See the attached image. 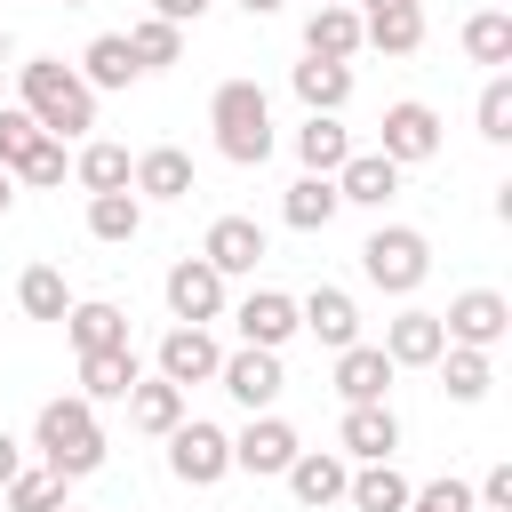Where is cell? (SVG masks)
I'll list each match as a JSON object with an SVG mask.
<instances>
[{"mask_svg":"<svg viewBox=\"0 0 512 512\" xmlns=\"http://www.w3.org/2000/svg\"><path fill=\"white\" fill-rule=\"evenodd\" d=\"M128 56H136V72H160V64L184 56V32L160 24V16H136V24H128Z\"/></svg>","mask_w":512,"mask_h":512,"instance_id":"8d00e7d4","label":"cell"},{"mask_svg":"<svg viewBox=\"0 0 512 512\" xmlns=\"http://www.w3.org/2000/svg\"><path fill=\"white\" fill-rule=\"evenodd\" d=\"M8 56H16V40H8V32H0V64H8Z\"/></svg>","mask_w":512,"mask_h":512,"instance_id":"c3c4849f","label":"cell"},{"mask_svg":"<svg viewBox=\"0 0 512 512\" xmlns=\"http://www.w3.org/2000/svg\"><path fill=\"white\" fill-rule=\"evenodd\" d=\"M8 208H16V176L0 168V216H8Z\"/></svg>","mask_w":512,"mask_h":512,"instance_id":"7dc6e473","label":"cell"},{"mask_svg":"<svg viewBox=\"0 0 512 512\" xmlns=\"http://www.w3.org/2000/svg\"><path fill=\"white\" fill-rule=\"evenodd\" d=\"M208 8H216V0H152L144 16H160V24H176V32H184V24H200Z\"/></svg>","mask_w":512,"mask_h":512,"instance_id":"7bdbcfd3","label":"cell"},{"mask_svg":"<svg viewBox=\"0 0 512 512\" xmlns=\"http://www.w3.org/2000/svg\"><path fill=\"white\" fill-rule=\"evenodd\" d=\"M408 512H480V504H472L464 480H424V488L408 496Z\"/></svg>","mask_w":512,"mask_h":512,"instance_id":"60d3db41","label":"cell"},{"mask_svg":"<svg viewBox=\"0 0 512 512\" xmlns=\"http://www.w3.org/2000/svg\"><path fill=\"white\" fill-rule=\"evenodd\" d=\"M128 424H136L144 440H168V432L184 424V392H176V384H160V376H144V384L128 392Z\"/></svg>","mask_w":512,"mask_h":512,"instance_id":"4dcf8cb0","label":"cell"},{"mask_svg":"<svg viewBox=\"0 0 512 512\" xmlns=\"http://www.w3.org/2000/svg\"><path fill=\"white\" fill-rule=\"evenodd\" d=\"M64 336H72V352H112V344H128V312L112 296H72Z\"/></svg>","mask_w":512,"mask_h":512,"instance_id":"603a6c76","label":"cell"},{"mask_svg":"<svg viewBox=\"0 0 512 512\" xmlns=\"http://www.w3.org/2000/svg\"><path fill=\"white\" fill-rule=\"evenodd\" d=\"M80 80H88V96H104V88H136L144 72H136V56H128V32H96L88 48H80V64H72Z\"/></svg>","mask_w":512,"mask_h":512,"instance_id":"cb8c5ba5","label":"cell"},{"mask_svg":"<svg viewBox=\"0 0 512 512\" xmlns=\"http://www.w3.org/2000/svg\"><path fill=\"white\" fill-rule=\"evenodd\" d=\"M16 104H24L32 128L56 136V144L96 128V96H88V80H80L64 56H32V64H16Z\"/></svg>","mask_w":512,"mask_h":512,"instance_id":"7a4b0ae2","label":"cell"},{"mask_svg":"<svg viewBox=\"0 0 512 512\" xmlns=\"http://www.w3.org/2000/svg\"><path fill=\"white\" fill-rule=\"evenodd\" d=\"M336 208H344V200H336V176H296V184L280 192V224H288V232H328Z\"/></svg>","mask_w":512,"mask_h":512,"instance_id":"484cf974","label":"cell"},{"mask_svg":"<svg viewBox=\"0 0 512 512\" xmlns=\"http://www.w3.org/2000/svg\"><path fill=\"white\" fill-rule=\"evenodd\" d=\"M360 48L416 56V48H424V8H376V16H360Z\"/></svg>","mask_w":512,"mask_h":512,"instance_id":"1f68e13d","label":"cell"},{"mask_svg":"<svg viewBox=\"0 0 512 512\" xmlns=\"http://www.w3.org/2000/svg\"><path fill=\"white\" fill-rule=\"evenodd\" d=\"M264 256H272V240H264L256 216H216L208 240H200V264H208L216 280H240V272H256Z\"/></svg>","mask_w":512,"mask_h":512,"instance_id":"7c38bea8","label":"cell"},{"mask_svg":"<svg viewBox=\"0 0 512 512\" xmlns=\"http://www.w3.org/2000/svg\"><path fill=\"white\" fill-rule=\"evenodd\" d=\"M280 480H288V496H296L304 512H328V504H344V480H352V464H344L336 448H296V464H288Z\"/></svg>","mask_w":512,"mask_h":512,"instance_id":"e0dca14e","label":"cell"},{"mask_svg":"<svg viewBox=\"0 0 512 512\" xmlns=\"http://www.w3.org/2000/svg\"><path fill=\"white\" fill-rule=\"evenodd\" d=\"M296 160H304V176H336V168L352 160V128H344L336 112H304V128H296Z\"/></svg>","mask_w":512,"mask_h":512,"instance_id":"d4e9b609","label":"cell"},{"mask_svg":"<svg viewBox=\"0 0 512 512\" xmlns=\"http://www.w3.org/2000/svg\"><path fill=\"white\" fill-rule=\"evenodd\" d=\"M32 456H40L56 480H88V472H104L112 440H104L96 408H88L80 392H64V400H40V416H32Z\"/></svg>","mask_w":512,"mask_h":512,"instance_id":"6da1fadb","label":"cell"},{"mask_svg":"<svg viewBox=\"0 0 512 512\" xmlns=\"http://www.w3.org/2000/svg\"><path fill=\"white\" fill-rule=\"evenodd\" d=\"M472 504H480V512H512V464H496V472L472 488Z\"/></svg>","mask_w":512,"mask_h":512,"instance_id":"b9f144b4","label":"cell"},{"mask_svg":"<svg viewBox=\"0 0 512 512\" xmlns=\"http://www.w3.org/2000/svg\"><path fill=\"white\" fill-rule=\"evenodd\" d=\"M376 8H424V0H360V16H376Z\"/></svg>","mask_w":512,"mask_h":512,"instance_id":"bcb514c9","label":"cell"},{"mask_svg":"<svg viewBox=\"0 0 512 512\" xmlns=\"http://www.w3.org/2000/svg\"><path fill=\"white\" fill-rule=\"evenodd\" d=\"M288 88H296L304 112H344V104H352V64H320V56H304V64L288 72Z\"/></svg>","mask_w":512,"mask_h":512,"instance_id":"83f0119b","label":"cell"},{"mask_svg":"<svg viewBox=\"0 0 512 512\" xmlns=\"http://www.w3.org/2000/svg\"><path fill=\"white\" fill-rule=\"evenodd\" d=\"M392 360H384V344H344L336 352V400L344 408H368V400H392Z\"/></svg>","mask_w":512,"mask_h":512,"instance_id":"ac0fdd59","label":"cell"},{"mask_svg":"<svg viewBox=\"0 0 512 512\" xmlns=\"http://www.w3.org/2000/svg\"><path fill=\"white\" fill-rule=\"evenodd\" d=\"M32 144H40L32 112H24V104H0V168H8V176H16V160H24Z\"/></svg>","mask_w":512,"mask_h":512,"instance_id":"ab89813d","label":"cell"},{"mask_svg":"<svg viewBox=\"0 0 512 512\" xmlns=\"http://www.w3.org/2000/svg\"><path fill=\"white\" fill-rule=\"evenodd\" d=\"M448 352V336H440V312H424V304H400L392 320H384V360L392 368H432Z\"/></svg>","mask_w":512,"mask_h":512,"instance_id":"2e32d148","label":"cell"},{"mask_svg":"<svg viewBox=\"0 0 512 512\" xmlns=\"http://www.w3.org/2000/svg\"><path fill=\"white\" fill-rule=\"evenodd\" d=\"M168 472H176L184 488H216V480L232 472V432L208 424V416H184V424L168 432Z\"/></svg>","mask_w":512,"mask_h":512,"instance_id":"8992f818","label":"cell"},{"mask_svg":"<svg viewBox=\"0 0 512 512\" xmlns=\"http://www.w3.org/2000/svg\"><path fill=\"white\" fill-rule=\"evenodd\" d=\"M392 192H400V168H392L384 152H352V160L336 168V200H344V208H392Z\"/></svg>","mask_w":512,"mask_h":512,"instance_id":"7402d4cb","label":"cell"},{"mask_svg":"<svg viewBox=\"0 0 512 512\" xmlns=\"http://www.w3.org/2000/svg\"><path fill=\"white\" fill-rule=\"evenodd\" d=\"M464 56H472V64H488V72H504V64H512V16H504V8L464 16Z\"/></svg>","mask_w":512,"mask_h":512,"instance_id":"e575fe53","label":"cell"},{"mask_svg":"<svg viewBox=\"0 0 512 512\" xmlns=\"http://www.w3.org/2000/svg\"><path fill=\"white\" fill-rule=\"evenodd\" d=\"M304 56H320V64H352V56H360V8H352V0L312 8V16H304Z\"/></svg>","mask_w":512,"mask_h":512,"instance_id":"44dd1931","label":"cell"},{"mask_svg":"<svg viewBox=\"0 0 512 512\" xmlns=\"http://www.w3.org/2000/svg\"><path fill=\"white\" fill-rule=\"evenodd\" d=\"M128 192H136V200H192V152H176V144H152V152H136V168H128Z\"/></svg>","mask_w":512,"mask_h":512,"instance_id":"ffe728a7","label":"cell"},{"mask_svg":"<svg viewBox=\"0 0 512 512\" xmlns=\"http://www.w3.org/2000/svg\"><path fill=\"white\" fill-rule=\"evenodd\" d=\"M160 296H168V320H176V328H208V320H224V304H232L224 280H216L200 256H176L168 280H160Z\"/></svg>","mask_w":512,"mask_h":512,"instance_id":"9c48e42d","label":"cell"},{"mask_svg":"<svg viewBox=\"0 0 512 512\" xmlns=\"http://www.w3.org/2000/svg\"><path fill=\"white\" fill-rule=\"evenodd\" d=\"M296 328H312L328 352H344V344H360V304H352V288H336V280H320L312 296H296Z\"/></svg>","mask_w":512,"mask_h":512,"instance_id":"9a60e30c","label":"cell"},{"mask_svg":"<svg viewBox=\"0 0 512 512\" xmlns=\"http://www.w3.org/2000/svg\"><path fill=\"white\" fill-rule=\"evenodd\" d=\"M216 384H224L248 416H272V408H280V392H288V368H280V352L240 344V352H224V360H216Z\"/></svg>","mask_w":512,"mask_h":512,"instance_id":"ba28073f","label":"cell"},{"mask_svg":"<svg viewBox=\"0 0 512 512\" xmlns=\"http://www.w3.org/2000/svg\"><path fill=\"white\" fill-rule=\"evenodd\" d=\"M64 8H88V0H64Z\"/></svg>","mask_w":512,"mask_h":512,"instance_id":"681fc988","label":"cell"},{"mask_svg":"<svg viewBox=\"0 0 512 512\" xmlns=\"http://www.w3.org/2000/svg\"><path fill=\"white\" fill-rule=\"evenodd\" d=\"M312 8H336V0H312Z\"/></svg>","mask_w":512,"mask_h":512,"instance_id":"816d5d0a","label":"cell"},{"mask_svg":"<svg viewBox=\"0 0 512 512\" xmlns=\"http://www.w3.org/2000/svg\"><path fill=\"white\" fill-rule=\"evenodd\" d=\"M408 472L400 464H352V480H344V504L352 512H408Z\"/></svg>","mask_w":512,"mask_h":512,"instance_id":"4316f807","label":"cell"},{"mask_svg":"<svg viewBox=\"0 0 512 512\" xmlns=\"http://www.w3.org/2000/svg\"><path fill=\"white\" fill-rule=\"evenodd\" d=\"M136 384H144V360H136V344L80 352V400H88V408H104V400H128Z\"/></svg>","mask_w":512,"mask_h":512,"instance_id":"d6986e66","label":"cell"},{"mask_svg":"<svg viewBox=\"0 0 512 512\" xmlns=\"http://www.w3.org/2000/svg\"><path fill=\"white\" fill-rule=\"evenodd\" d=\"M128 168H136V152H128V144H104V136H88L80 160H72L80 192H128Z\"/></svg>","mask_w":512,"mask_h":512,"instance_id":"d6a6232c","label":"cell"},{"mask_svg":"<svg viewBox=\"0 0 512 512\" xmlns=\"http://www.w3.org/2000/svg\"><path fill=\"white\" fill-rule=\"evenodd\" d=\"M136 232H144V200H136V192H88V240L128 248Z\"/></svg>","mask_w":512,"mask_h":512,"instance_id":"f546056e","label":"cell"},{"mask_svg":"<svg viewBox=\"0 0 512 512\" xmlns=\"http://www.w3.org/2000/svg\"><path fill=\"white\" fill-rule=\"evenodd\" d=\"M64 488H72V480H56L48 464H24V472L0 488V504H8V512H56V504H72Z\"/></svg>","mask_w":512,"mask_h":512,"instance_id":"d590c367","label":"cell"},{"mask_svg":"<svg viewBox=\"0 0 512 512\" xmlns=\"http://www.w3.org/2000/svg\"><path fill=\"white\" fill-rule=\"evenodd\" d=\"M16 304H24V320H64L72 312V288H64L56 264H24L16 272Z\"/></svg>","mask_w":512,"mask_h":512,"instance_id":"836d02e7","label":"cell"},{"mask_svg":"<svg viewBox=\"0 0 512 512\" xmlns=\"http://www.w3.org/2000/svg\"><path fill=\"white\" fill-rule=\"evenodd\" d=\"M216 360H224V344H216L208 328H176V320H168V336H160V352H152V376L176 384V392H192V384H216Z\"/></svg>","mask_w":512,"mask_h":512,"instance_id":"8fae6325","label":"cell"},{"mask_svg":"<svg viewBox=\"0 0 512 512\" xmlns=\"http://www.w3.org/2000/svg\"><path fill=\"white\" fill-rule=\"evenodd\" d=\"M336 456H344V464H392V456H400V416H392V400L344 408V424H336Z\"/></svg>","mask_w":512,"mask_h":512,"instance_id":"4fadbf2b","label":"cell"},{"mask_svg":"<svg viewBox=\"0 0 512 512\" xmlns=\"http://www.w3.org/2000/svg\"><path fill=\"white\" fill-rule=\"evenodd\" d=\"M360 272H368V288H384V296H416V288L432 280V240H424L416 224H376V232L360 240Z\"/></svg>","mask_w":512,"mask_h":512,"instance_id":"277c9868","label":"cell"},{"mask_svg":"<svg viewBox=\"0 0 512 512\" xmlns=\"http://www.w3.org/2000/svg\"><path fill=\"white\" fill-rule=\"evenodd\" d=\"M56 512H80V504H56Z\"/></svg>","mask_w":512,"mask_h":512,"instance_id":"f907efd6","label":"cell"},{"mask_svg":"<svg viewBox=\"0 0 512 512\" xmlns=\"http://www.w3.org/2000/svg\"><path fill=\"white\" fill-rule=\"evenodd\" d=\"M16 472H24V440H16V432H8V424H0V488H8V480H16Z\"/></svg>","mask_w":512,"mask_h":512,"instance_id":"ee69618b","label":"cell"},{"mask_svg":"<svg viewBox=\"0 0 512 512\" xmlns=\"http://www.w3.org/2000/svg\"><path fill=\"white\" fill-rule=\"evenodd\" d=\"M208 128H216V152L232 160V168H264L272 160V96L256 88V80H216V96H208Z\"/></svg>","mask_w":512,"mask_h":512,"instance_id":"3957f363","label":"cell"},{"mask_svg":"<svg viewBox=\"0 0 512 512\" xmlns=\"http://www.w3.org/2000/svg\"><path fill=\"white\" fill-rule=\"evenodd\" d=\"M472 128H480L488 144H512V72H488V88H480V104H472Z\"/></svg>","mask_w":512,"mask_h":512,"instance_id":"74e56055","label":"cell"},{"mask_svg":"<svg viewBox=\"0 0 512 512\" xmlns=\"http://www.w3.org/2000/svg\"><path fill=\"white\" fill-rule=\"evenodd\" d=\"M232 328H240V344L280 352V344L296 336V296H288V288H248V296L232 304Z\"/></svg>","mask_w":512,"mask_h":512,"instance_id":"5bb4252c","label":"cell"},{"mask_svg":"<svg viewBox=\"0 0 512 512\" xmlns=\"http://www.w3.org/2000/svg\"><path fill=\"white\" fill-rule=\"evenodd\" d=\"M232 8H240V16H280L288 0H232Z\"/></svg>","mask_w":512,"mask_h":512,"instance_id":"f6af8a7d","label":"cell"},{"mask_svg":"<svg viewBox=\"0 0 512 512\" xmlns=\"http://www.w3.org/2000/svg\"><path fill=\"white\" fill-rule=\"evenodd\" d=\"M384 136H376V152L408 176V168H424L432 152H440V112L424 104V96H400V104H384V120H376Z\"/></svg>","mask_w":512,"mask_h":512,"instance_id":"52a82bcc","label":"cell"},{"mask_svg":"<svg viewBox=\"0 0 512 512\" xmlns=\"http://www.w3.org/2000/svg\"><path fill=\"white\" fill-rule=\"evenodd\" d=\"M432 368H440V384H448V400H456V408H480V400H488V384H496V352H464V344H448Z\"/></svg>","mask_w":512,"mask_h":512,"instance_id":"f1b7e54d","label":"cell"},{"mask_svg":"<svg viewBox=\"0 0 512 512\" xmlns=\"http://www.w3.org/2000/svg\"><path fill=\"white\" fill-rule=\"evenodd\" d=\"M64 168H72V160H64V144H56V136H40V144L16 160V184H32V192H56V184H64Z\"/></svg>","mask_w":512,"mask_h":512,"instance_id":"f35d334b","label":"cell"},{"mask_svg":"<svg viewBox=\"0 0 512 512\" xmlns=\"http://www.w3.org/2000/svg\"><path fill=\"white\" fill-rule=\"evenodd\" d=\"M296 424L288 416H248L240 432H232V472H248V480H280L288 464H296Z\"/></svg>","mask_w":512,"mask_h":512,"instance_id":"30bf717a","label":"cell"},{"mask_svg":"<svg viewBox=\"0 0 512 512\" xmlns=\"http://www.w3.org/2000/svg\"><path fill=\"white\" fill-rule=\"evenodd\" d=\"M440 336L464 344V352H496L512 336V296L504 288H456L448 312H440Z\"/></svg>","mask_w":512,"mask_h":512,"instance_id":"5b68a950","label":"cell"}]
</instances>
